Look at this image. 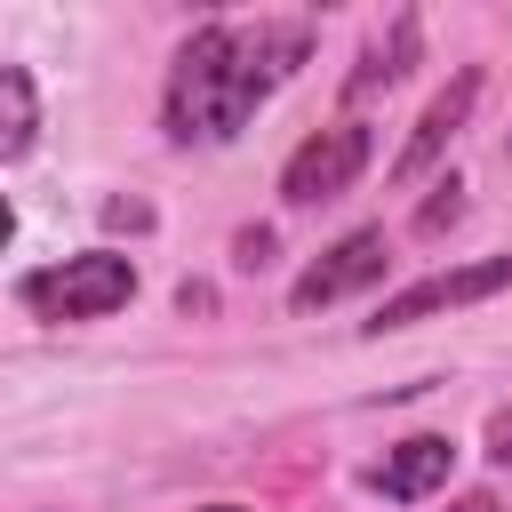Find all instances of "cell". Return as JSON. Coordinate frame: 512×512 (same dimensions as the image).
I'll list each match as a JSON object with an SVG mask.
<instances>
[{
  "label": "cell",
  "instance_id": "cell-3",
  "mask_svg": "<svg viewBox=\"0 0 512 512\" xmlns=\"http://www.w3.org/2000/svg\"><path fill=\"white\" fill-rule=\"evenodd\" d=\"M360 168H368V128H360V120H336V128H320V136H304V144L288 152L280 200H288V208H320V200L352 192Z\"/></svg>",
  "mask_w": 512,
  "mask_h": 512
},
{
  "label": "cell",
  "instance_id": "cell-7",
  "mask_svg": "<svg viewBox=\"0 0 512 512\" xmlns=\"http://www.w3.org/2000/svg\"><path fill=\"white\" fill-rule=\"evenodd\" d=\"M448 464H456V440H448V432H416V440H400L368 480H376V496L416 504V496H432V488L448 480Z\"/></svg>",
  "mask_w": 512,
  "mask_h": 512
},
{
  "label": "cell",
  "instance_id": "cell-12",
  "mask_svg": "<svg viewBox=\"0 0 512 512\" xmlns=\"http://www.w3.org/2000/svg\"><path fill=\"white\" fill-rule=\"evenodd\" d=\"M104 224L112 232H152V208L144 200H104Z\"/></svg>",
  "mask_w": 512,
  "mask_h": 512
},
{
  "label": "cell",
  "instance_id": "cell-10",
  "mask_svg": "<svg viewBox=\"0 0 512 512\" xmlns=\"http://www.w3.org/2000/svg\"><path fill=\"white\" fill-rule=\"evenodd\" d=\"M456 216H464V184H456V176H448V184H440V200H424V208H416V232H424V240H432V232H448V224H456Z\"/></svg>",
  "mask_w": 512,
  "mask_h": 512
},
{
  "label": "cell",
  "instance_id": "cell-6",
  "mask_svg": "<svg viewBox=\"0 0 512 512\" xmlns=\"http://www.w3.org/2000/svg\"><path fill=\"white\" fill-rule=\"evenodd\" d=\"M472 104H480V72L464 64V72H456V80H448V88H440V96L424 104L416 136H408V144H400V160H392V184H416V176H424V168H432V160L448 152V136H456L464 120H472Z\"/></svg>",
  "mask_w": 512,
  "mask_h": 512
},
{
  "label": "cell",
  "instance_id": "cell-8",
  "mask_svg": "<svg viewBox=\"0 0 512 512\" xmlns=\"http://www.w3.org/2000/svg\"><path fill=\"white\" fill-rule=\"evenodd\" d=\"M416 56H424V24H416V8H400V16H392V32L360 48V64H352L344 96H352V104H368V96H376V88H392V80H400Z\"/></svg>",
  "mask_w": 512,
  "mask_h": 512
},
{
  "label": "cell",
  "instance_id": "cell-1",
  "mask_svg": "<svg viewBox=\"0 0 512 512\" xmlns=\"http://www.w3.org/2000/svg\"><path fill=\"white\" fill-rule=\"evenodd\" d=\"M312 56L304 16H264V24H200L176 64H168V136L176 144H232L256 104Z\"/></svg>",
  "mask_w": 512,
  "mask_h": 512
},
{
  "label": "cell",
  "instance_id": "cell-11",
  "mask_svg": "<svg viewBox=\"0 0 512 512\" xmlns=\"http://www.w3.org/2000/svg\"><path fill=\"white\" fill-rule=\"evenodd\" d=\"M232 264H240V272H264V264H272V232H264V224L240 232V240H232Z\"/></svg>",
  "mask_w": 512,
  "mask_h": 512
},
{
  "label": "cell",
  "instance_id": "cell-14",
  "mask_svg": "<svg viewBox=\"0 0 512 512\" xmlns=\"http://www.w3.org/2000/svg\"><path fill=\"white\" fill-rule=\"evenodd\" d=\"M208 512H240V504H208Z\"/></svg>",
  "mask_w": 512,
  "mask_h": 512
},
{
  "label": "cell",
  "instance_id": "cell-5",
  "mask_svg": "<svg viewBox=\"0 0 512 512\" xmlns=\"http://www.w3.org/2000/svg\"><path fill=\"white\" fill-rule=\"evenodd\" d=\"M384 264H392V240H384V224H360V232H344L336 248H320V264H312V272L288 288V304H296V312L344 304V296L376 288V280H384Z\"/></svg>",
  "mask_w": 512,
  "mask_h": 512
},
{
  "label": "cell",
  "instance_id": "cell-9",
  "mask_svg": "<svg viewBox=\"0 0 512 512\" xmlns=\"http://www.w3.org/2000/svg\"><path fill=\"white\" fill-rule=\"evenodd\" d=\"M40 136V104H32V72L0 64V160H24Z\"/></svg>",
  "mask_w": 512,
  "mask_h": 512
},
{
  "label": "cell",
  "instance_id": "cell-2",
  "mask_svg": "<svg viewBox=\"0 0 512 512\" xmlns=\"http://www.w3.org/2000/svg\"><path fill=\"white\" fill-rule=\"evenodd\" d=\"M128 296H136V264H128L120 248H80V256L16 280V304L40 312V320H104V312H120Z\"/></svg>",
  "mask_w": 512,
  "mask_h": 512
},
{
  "label": "cell",
  "instance_id": "cell-4",
  "mask_svg": "<svg viewBox=\"0 0 512 512\" xmlns=\"http://www.w3.org/2000/svg\"><path fill=\"white\" fill-rule=\"evenodd\" d=\"M496 288H512V256H480V264L432 272V280H416V288L384 296V304H376V320H368V336H384V328H416V320L456 312V304H480V296H496Z\"/></svg>",
  "mask_w": 512,
  "mask_h": 512
},
{
  "label": "cell",
  "instance_id": "cell-13",
  "mask_svg": "<svg viewBox=\"0 0 512 512\" xmlns=\"http://www.w3.org/2000/svg\"><path fill=\"white\" fill-rule=\"evenodd\" d=\"M488 456H496V464H512V408H496V416H488Z\"/></svg>",
  "mask_w": 512,
  "mask_h": 512
}]
</instances>
